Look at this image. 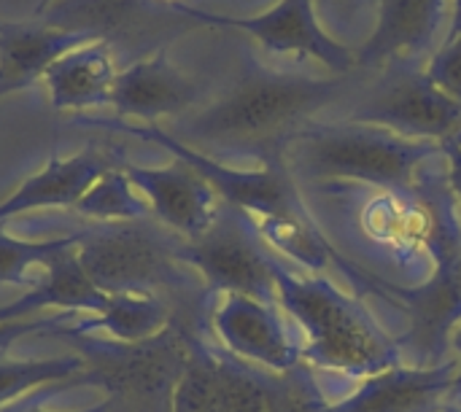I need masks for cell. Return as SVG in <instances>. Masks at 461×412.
Segmentation results:
<instances>
[{"mask_svg": "<svg viewBox=\"0 0 461 412\" xmlns=\"http://www.w3.org/2000/svg\"><path fill=\"white\" fill-rule=\"evenodd\" d=\"M92 43L78 32L49 27L38 19L0 27V97L43 81L46 70L68 51Z\"/></svg>", "mask_w": 461, "mask_h": 412, "instance_id": "obj_18", "label": "cell"}, {"mask_svg": "<svg viewBox=\"0 0 461 412\" xmlns=\"http://www.w3.org/2000/svg\"><path fill=\"white\" fill-rule=\"evenodd\" d=\"M181 246V235L149 216L84 229L76 254L86 278L100 291L162 297V291H181L189 286Z\"/></svg>", "mask_w": 461, "mask_h": 412, "instance_id": "obj_5", "label": "cell"}, {"mask_svg": "<svg viewBox=\"0 0 461 412\" xmlns=\"http://www.w3.org/2000/svg\"><path fill=\"white\" fill-rule=\"evenodd\" d=\"M116 57L103 40L84 43L59 57L43 76L49 100L57 111H86L111 105Z\"/></svg>", "mask_w": 461, "mask_h": 412, "instance_id": "obj_19", "label": "cell"}, {"mask_svg": "<svg viewBox=\"0 0 461 412\" xmlns=\"http://www.w3.org/2000/svg\"><path fill=\"white\" fill-rule=\"evenodd\" d=\"M319 19H327L338 30V40L343 43V32L354 27V19H365L373 8L375 0H313Z\"/></svg>", "mask_w": 461, "mask_h": 412, "instance_id": "obj_28", "label": "cell"}, {"mask_svg": "<svg viewBox=\"0 0 461 412\" xmlns=\"http://www.w3.org/2000/svg\"><path fill=\"white\" fill-rule=\"evenodd\" d=\"M173 329V310L157 294H108L103 308L73 332H105L116 343H146Z\"/></svg>", "mask_w": 461, "mask_h": 412, "instance_id": "obj_20", "label": "cell"}, {"mask_svg": "<svg viewBox=\"0 0 461 412\" xmlns=\"http://www.w3.org/2000/svg\"><path fill=\"white\" fill-rule=\"evenodd\" d=\"M86 383V359H41V362H3L0 364V410L3 405L24 397L32 389H49L54 383Z\"/></svg>", "mask_w": 461, "mask_h": 412, "instance_id": "obj_22", "label": "cell"}, {"mask_svg": "<svg viewBox=\"0 0 461 412\" xmlns=\"http://www.w3.org/2000/svg\"><path fill=\"white\" fill-rule=\"evenodd\" d=\"M32 19L103 40L113 57H127V65L167 49V43L200 27L178 0H54L35 11Z\"/></svg>", "mask_w": 461, "mask_h": 412, "instance_id": "obj_7", "label": "cell"}, {"mask_svg": "<svg viewBox=\"0 0 461 412\" xmlns=\"http://www.w3.org/2000/svg\"><path fill=\"white\" fill-rule=\"evenodd\" d=\"M454 381V356L435 367H392L338 397L332 412H443Z\"/></svg>", "mask_w": 461, "mask_h": 412, "instance_id": "obj_16", "label": "cell"}, {"mask_svg": "<svg viewBox=\"0 0 461 412\" xmlns=\"http://www.w3.org/2000/svg\"><path fill=\"white\" fill-rule=\"evenodd\" d=\"M181 262L192 267L211 294H240L278 305L276 256L254 216L221 205L216 221L181 246Z\"/></svg>", "mask_w": 461, "mask_h": 412, "instance_id": "obj_8", "label": "cell"}, {"mask_svg": "<svg viewBox=\"0 0 461 412\" xmlns=\"http://www.w3.org/2000/svg\"><path fill=\"white\" fill-rule=\"evenodd\" d=\"M443 412H461V408H448V410H443Z\"/></svg>", "mask_w": 461, "mask_h": 412, "instance_id": "obj_36", "label": "cell"}, {"mask_svg": "<svg viewBox=\"0 0 461 412\" xmlns=\"http://www.w3.org/2000/svg\"><path fill=\"white\" fill-rule=\"evenodd\" d=\"M113 167L119 165L97 148L78 151L68 159H51L5 202H0V224L38 208H76V202Z\"/></svg>", "mask_w": 461, "mask_h": 412, "instance_id": "obj_17", "label": "cell"}, {"mask_svg": "<svg viewBox=\"0 0 461 412\" xmlns=\"http://www.w3.org/2000/svg\"><path fill=\"white\" fill-rule=\"evenodd\" d=\"M124 132L165 146L176 159L189 165L197 175L208 181V186L219 194V200L230 208H238L257 221L262 219H281L303 210L300 192L292 181V175L284 167H240L230 162H219L208 154H200L197 148L176 140L170 132H165L159 124H122Z\"/></svg>", "mask_w": 461, "mask_h": 412, "instance_id": "obj_11", "label": "cell"}, {"mask_svg": "<svg viewBox=\"0 0 461 412\" xmlns=\"http://www.w3.org/2000/svg\"><path fill=\"white\" fill-rule=\"evenodd\" d=\"M81 232L59 237V240H43V243H27L16 240L0 232V283H16L22 275H27L32 267H49L59 254L70 251L78 243Z\"/></svg>", "mask_w": 461, "mask_h": 412, "instance_id": "obj_25", "label": "cell"}, {"mask_svg": "<svg viewBox=\"0 0 461 412\" xmlns=\"http://www.w3.org/2000/svg\"><path fill=\"white\" fill-rule=\"evenodd\" d=\"M124 173L135 192L146 197L151 216L184 240L200 237L224 205L208 181L181 159L170 167L124 165Z\"/></svg>", "mask_w": 461, "mask_h": 412, "instance_id": "obj_15", "label": "cell"}, {"mask_svg": "<svg viewBox=\"0 0 461 412\" xmlns=\"http://www.w3.org/2000/svg\"><path fill=\"white\" fill-rule=\"evenodd\" d=\"M216 297L208 327L224 354L276 375L305 364L300 335L278 305L240 294Z\"/></svg>", "mask_w": 461, "mask_h": 412, "instance_id": "obj_12", "label": "cell"}, {"mask_svg": "<svg viewBox=\"0 0 461 412\" xmlns=\"http://www.w3.org/2000/svg\"><path fill=\"white\" fill-rule=\"evenodd\" d=\"M111 402H103V405H97V408H89V410H81V412H111ZM14 412H46V410H38V408H32V405H19Z\"/></svg>", "mask_w": 461, "mask_h": 412, "instance_id": "obj_33", "label": "cell"}, {"mask_svg": "<svg viewBox=\"0 0 461 412\" xmlns=\"http://www.w3.org/2000/svg\"><path fill=\"white\" fill-rule=\"evenodd\" d=\"M278 308L286 313L303 343V362L319 375L367 381L392 367H402L397 340L378 316L335 286L332 278L303 273L276 251Z\"/></svg>", "mask_w": 461, "mask_h": 412, "instance_id": "obj_3", "label": "cell"}, {"mask_svg": "<svg viewBox=\"0 0 461 412\" xmlns=\"http://www.w3.org/2000/svg\"><path fill=\"white\" fill-rule=\"evenodd\" d=\"M427 76L456 103H461V32L451 40H443L440 49L424 65Z\"/></svg>", "mask_w": 461, "mask_h": 412, "instance_id": "obj_27", "label": "cell"}, {"mask_svg": "<svg viewBox=\"0 0 461 412\" xmlns=\"http://www.w3.org/2000/svg\"><path fill=\"white\" fill-rule=\"evenodd\" d=\"M38 327H43L41 321H32V324H24L22 318L16 321V324H11V327H3L0 329V345H8L14 337H22V335H27V332H32V329H38Z\"/></svg>", "mask_w": 461, "mask_h": 412, "instance_id": "obj_31", "label": "cell"}, {"mask_svg": "<svg viewBox=\"0 0 461 412\" xmlns=\"http://www.w3.org/2000/svg\"><path fill=\"white\" fill-rule=\"evenodd\" d=\"M461 32V0H451V24L446 30V38L443 40H451Z\"/></svg>", "mask_w": 461, "mask_h": 412, "instance_id": "obj_32", "label": "cell"}, {"mask_svg": "<svg viewBox=\"0 0 461 412\" xmlns=\"http://www.w3.org/2000/svg\"><path fill=\"white\" fill-rule=\"evenodd\" d=\"M197 337L167 329L146 343H116L86 351V383H100L130 412H167L173 389L197 348ZM111 402V405H113Z\"/></svg>", "mask_w": 461, "mask_h": 412, "instance_id": "obj_9", "label": "cell"}, {"mask_svg": "<svg viewBox=\"0 0 461 412\" xmlns=\"http://www.w3.org/2000/svg\"><path fill=\"white\" fill-rule=\"evenodd\" d=\"M451 0H375V27L357 46L359 70L419 65L440 49Z\"/></svg>", "mask_w": 461, "mask_h": 412, "instance_id": "obj_14", "label": "cell"}, {"mask_svg": "<svg viewBox=\"0 0 461 412\" xmlns=\"http://www.w3.org/2000/svg\"><path fill=\"white\" fill-rule=\"evenodd\" d=\"M446 165H448V181L456 194V202L461 208V135L446 143Z\"/></svg>", "mask_w": 461, "mask_h": 412, "instance_id": "obj_29", "label": "cell"}, {"mask_svg": "<svg viewBox=\"0 0 461 412\" xmlns=\"http://www.w3.org/2000/svg\"><path fill=\"white\" fill-rule=\"evenodd\" d=\"M16 408H19V405H14V408H3V410H0V412H14V410H16Z\"/></svg>", "mask_w": 461, "mask_h": 412, "instance_id": "obj_35", "label": "cell"}, {"mask_svg": "<svg viewBox=\"0 0 461 412\" xmlns=\"http://www.w3.org/2000/svg\"><path fill=\"white\" fill-rule=\"evenodd\" d=\"M49 3H54V0H41V3H38V5H35V11H43V8H46V5H49ZM35 11H32V13H35Z\"/></svg>", "mask_w": 461, "mask_h": 412, "instance_id": "obj_34", "label": "cell"}, {"mask_svg": "<svg viewBox=\"0 0 461 412\" xmlns=\"http://www.w3.org/2000/svg\"><path fill=\"white\" fill-rule=\"evenodd\" d=\"M84 216H95L103 221H135V219H149L151 210L149 205L138 197L135 186L130 184L124 167L108 170L78 202L76 208Z\"/></svg>", "mask_w": 461, "mask_h": 412, "instance_id": "obj_23", "label": "cell"}, {"mask_svg": "<svg viewBox=\"0 0 461 412\" xmlns=\"http://www.w3.org/2000/svg\"><path fill=\"white\" fill-rule=\"evenodd\" d=\"M365 76L367 70L332 76L265 62L246 51L230 81L219 84L194 113L178 119L170 135L219 162L284 167L289 140L343 105Z\"/></svg>", "mask_w": 461, "mask_h": 412, "instance_id": "obj_2", "label": "cell"}, {"mask_svg": "<svg viewBox=\"0 0 461 412\" xmlns=\"http://www.w3.org/2000/svg\"><path fill=\"white\" fill-rule=\"evenodd\" d=\"M451 356L456 362V381H454V389L448 394V408H461V324L456 327V332L451 335Z\"/></svg>", "mask_w": 461, "mask_h": 412, "instance_id": "obj_30", "label": "cell"}, {"mask_svg": "<svg viewBox=\"0 0 461 412\" xmlns=\"http://www.w3.org/2000/svg\"><path fill=\"white\" fill-rule=\"evenodd\" d=\"M446 146L411 140L381 127L316 119L297 132L284 151V170L294 184H367L408 186Z\"/></svg>", "mask_w": 461, "mask_h": 412, "instance_id": "obj_4", "label": "cell"}, {"mask_svg": "<svg viewBox=\"0 0 461 412\" xmlns=\"http://www.w3.org/2000/svg\"><path fill=\"white\" fill-rule=\"evenodd\" d=\"M0 27H3V22H0Z\"/></svg>", "mask_w": 461, "mask_h": 412, "instance_id": "obj_37", "label": "cell"}, {"mask_svg": "<svg viewBox=\"0 0 461 412\" xmlns=\"http://www.w3.org/2000/svg\"><path fill=\"white\" fill-rule=\"evenodd\" d=\"M184 11L211 27H232L249 32L270 62L324 70L332 76H351L357 73V46L340 43L330 30H324L313 0H278L270 11L259 16H224L211 13L184 3Z\"/></svg>", "mask_w": 461, "mask_h": 412, "instance_id": "obj_10", "label": "cell"}, {"mask_svg": "<svg viewBox=\"0 0 461 412\" xmlns=\"http://www.w3.org/2000/svg\"><path fill=\"white\" fill-rule=\"evenodd\" d=\"M273 412H332V399L308 364H297L273 381Z\"/></svg>", "mask_w": 461, "mask_h": 412, "instance_id": "obj_26", "label": "cell"}, {"mask_svg": "<svg viewBox=\"0 0 461 412\" xmlns=\"http://www.w3.org/2000/svg\"><path fill=\"white\" fill-rule=\"evenodd\" d=\"M219 405V359L216 348L197 343L192 359L186 362L167 412H216Z\"/></svg>", "mask_w": 461, "mask_h": 412, "instance_id": "obj_24", "label": "cell"}, {"mask_svg": "<svg viewBox=\"0 0 461 412\" xmlns=\"http://www.w3.org/2000/svg\"><path fill=\"white\" fill-rule=\"evenodd\" d=\"M327 119L381 127L411 140L443 146L461 135V103L448 97L419 65L367 70L357 92Z\"/></svg>", "mask_w": 461, "mask_h": 412, "instance_id": "obj_6", "label": "cell"}, {"mask_svg": "<svg viewBox=\"0 0 461 412\" xmlns=\"http://www.w3.org/2000/svg\"><path fill=\"white\" fill-rule=\"evenodd\" d=\"M213 89V81L184 73L170 62L167 49H159L116 73L111 105L119 119H140L146 124H157L159 119L178 121L205 105Z\"/></svg>", "mask_w": 461, "mask_h": 412, "instance_id": "obj_13", "label": "cell"}, {"mask_svg": "<svg viewBox=\"0 0 461 412\" xmlns=\"http://www.w3.org/2000/svg\"><path fill=\"white\" fill-rule=\"evenodd\" d=\"M219 359V405L216 412H273V381L276 372L240 362L221 348Z\"/></svg>", "mask_w": 461, "mask_h": 412, "instance_id": "obj_21", "label": "cell"}, {"mask_svg": "<svg viewBox=\"0 0 461 412\" xmlns=\"http://www.w3.org/2000/svg\"><path fill=\"white\" fill-rule=\"evenodd\" d=\"M305 216L330 246L338 275H348L354 297H375V316L392 297L435 278L461 256V208L448 181L446 151L408 186L294 184Z\"/></svg>", "mask_w": 461, "mask_h": 412, "instance_id": "obj_1", "label": "cell"}]
</instances>
